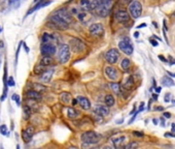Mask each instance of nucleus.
I'll return each instance as SVG.
<instances>
[{"label": "nucleus", "mask_w": 175, "mask_h": 149, "mask_svg": "<svg viewBox=\"0 0 175 149\" xmlns=\"http://www.w3.org/2000/svg\"><path fill=\"white\" fill-rule=\"evenodd\" d=\"M168 75H170L171 77H174V78H175V73H170V72H168Z\"/></svg>", "instance_id": "obj_46"}, {"label": "nucleus", "mask_w": 175, "mask_h": 149, "mask_svg": "<svg viewBox=\"0 0 175 149\" xmlns=\"http://www.w3.org/2000/svg\"><path fill=\"white\" fill-rule=\"evenodd\" d=\"M77 99H78V104L80 105V107H82V109L89 110V109L91 108L90 101H89L87 98H83V96H78Z\"/></svg>", "instance_id": "obj_19"}, {"label": "nucleus", "mask_w": 175, "mask_h": 149, "mask_svg": "<svg viewBox=\"0 0 175 149\" xmlns=\"http://www.w3.org/2000/svg\"><path fill=\"white\" fill-rule=\"evenodd\" d=\"M112 144L114 145V147L116 148H121V147H125V142H126V137L125 136H119V137L113 138L111 140Z\"/></svg>", "instance_id": "obj_16"}, {"label": "nucleus", "mask_w": 175, "mask_h": 149, "mask_svg": "<svg viewBox=\"0 0 175 149\" xmlns=\"http://www.w3.org/2000/svg\"><path fill=\"white\" fill-rule=\"evenodd\" d=\"M34 133H35L34 127H33V126H28L27 129H25L22 132V138H23V140H24L26 143L30 142V140L32 139V137L34 136Z\"/></svg>", "instance_id": "obj_10"}, {"label": "nucleus", "mask_w": 175, "mask_h": 149, "mask_svg": "<svg viewBox=\"0 0 175 149\" xmlns=\"http://www.w3.org/2000/svg\"><path fill=\"white\" fill-rule=\"evenodd\" d=\"M45 65H43L42 63H39V64H37L36 66L34 67V74H36V75H41L42 74L43 72H45Z\"/></svg>", "instance_id": "obj_25"}, {"label": "nucleus", "mask_w": 175, "mask_h": 149, "mask_svg": "<svg viewBox=\"0 0 175 149\" xmlns=\"http://www.w3.org/2000/svg\"><path fill=\"white\" fill-rule=\"evenodd\" d=\"M129 12L134 19L139 18L142 14V5L138 1H133L129 5Z\"/></svg>", "instance_id": "obj_4"}, {"label": "nucleus", "mask_w": 175, "mask_h": 149, "mask_svg": "<svg viewBox=\"0 0 175 149\" xmlns=\"http://www.w3.org/2000/svg\"><path fill=\"white\" fill-rule=\"evenodd\" d=\"M0 133H1V135H3V136H7V135H8L6 125H1V126H0Z\"/></svg>", "instance_id": "obj_33"}, {"label": "nucleus", "mask_w": 175, "mask_h": 149, "mask_svg": "<svg viewBox=\"0 0 175 149\" xmlns=\"http://www.w3.org/2000/svg\"><path fill=\"white\" fill-rule=\"evenodd\" d=\"M133 86H134V79H133L132 76H130V77L127 79L126 82H125L124 88H125V89H127V90H131L133 88Z\"/></svg>", "instance_id": "obj_23"}, {"label": "nucleus", "mask_w": 175, "mask_h": 149, "mask_svg": "<svg viewBox=\"0 0 175 149\" xmlns=\"http://www.w3.org/2000/svg\"><path fill=\"white\" fill-rule=\"evenodd\" d=\"M150 41V44H151V45H153V47H156V46H158V43H156V41L151 40V41Z\"/></svg>", "instance_id": "obj_40"}, {"label": "nucleus", "mask_w": 175, "mask_h": 149, "mask_svg": "<svg viewBox=\"0 0 175 149\" xmlns=\"http://www.w3.org/2000/svg\"><path fill=\"white\" fill-rule=\"evenodd\" d=\"M78 103V99L76 98V99H73V101H72V104L73 105H74V106H75V105H76Z\"/></svg>", "instance_id": "obj_45"}, {"label": "nucleus", "mask_w": 175, "mask_h": 149, "mask_svg": "<svg viewBox=\"0 0 175 149\" xmlns=\"http://www.w3.org/2000/svg\"><path fill=\"white\" fill-rule=\"evenodd\" d=\"M105 75L106 77L108 78V79L110 80H117V78H119V72H117L116 69H114V67L112 66H107L105 69Z\"/></svg>", "instance_id": "obj_12"}, {"label": "nucleus", "mask_w": 175, "mask_h": 149, "mask_svg": "<svg viewBox=\"0 0 175 149\" xmlns=\"http://www.w3.org/2000/svg\"><path fill=\"white\" fill-rule=\"evenodd\" d=\"M174 101H175V99H174Z\"/></svg>", "instance_id": "obj_53"}, {"label": "nucleus", "mask_w": 175, "mask_h": 149, "mask_svg": "<svg viewBox=\"0 0 175 149\" xmlns=\"http://www.w3.org/2000/svg\"><path fill=\"white\" fill-rule=\"evenodd\" d=\"M55 14H57L58 16H60V17H61L63 20L66 21L67 23H71V22H72V17H71V15H70L69 12H67V9H61L57 10V12H55Z\"/></svg>", "instance_id": "obj_15"}, {"label": "nucleus", "mask_w": 175, "mask_h": 149, "mask_svg": "<svg viewBox=\"0 0 175 149\" xmlns=\"http://www.w3.org/2000/svg\"><path fill=\"white\" fill-rule=\"evenodd\" d=\"M82 141L86 144H96L101 139V136L96 132H86L82 135Z\"/></svg>", "instance_id": "obj_3"}, {"label": "nucleus", "mask_w": 175, "mask_h": 149, "mask_svg": "<svg viewBox=\"0 0 175 149\" xmlns=\"http://www.w3.org/2000/svg\"><path fill=\"white\" fill-rule=\"evenodd\" d=\"M156 110H159V111H163V108H162V107H156Z\"/></svg>", "instance_id": "obj_48"}, {"label": "nucleus", "mask_w": 175, "mask_h": 149, "mask_svg": "<svg viewBox=\"0 0 175 149\" xmlns=\"http://www.w3.org/2000/svg\"><path fill=\"white\" fill-rule=\"evenodd\" d=\"M33 87H34V88H35V90H36V91H38V92H40V91H42V90H45V89H46V87H44V86L40 85V84H33Z\"/></svg>", "instance_id": "obj_32"}, {"label": "nucleus", "mask_w": 175, "mask_h": 149, "mask_svg": "<svg viewBox=\"0 0 175 149\" xmlns=\"http://www.w3.org/2000/svg\"><path fill=\"white\" fill-rule=\"evenodd\" d=\"M133 135H134V136H137V137H143V134H142V133L137 132V130H134V132H133Z\"/></svg>", "instance_id": "obj_37"}, {"label": "nucleus", "mask_w": 175, "mask_h": 149, "mask_svg": "<svg viewBox=\"0 0 175 149\" xmlns=\"http://www.w3.org/2000/svg\"><path fill=\"white\" fill-rule=\"evenodd\" d=\"M67 113H68V118H70V119H75L78 116V112L75 111V109H73V108H68Z\"/></svg>", "instance_id": "obj_27"}, {"label": "nucleus", "mask_w": 175, "mask_h": 149, "mask_svg": "<svg viewBox=\"0 0 175 149\" xmlns=\"http://www.w3.org/2000/svg\"><path fill=\"white\" fill-rule=\"evenodd\" d=\"M116 20L119 23H127L130 20V15L126 10H119L116 15Z\"/></svg>", "instance_id": "obj_11"}, {"label": "nucleus", "mask_w": 175, "mask_h": 149, "mask_svg": "<svg viewBox=\"0 0 175 149\" xmlns=\"http://www.w3.org/2000/svg\"><path fill=\"white\" fill-rule=\"evenodd\" d=\"M124 1V3H131V2H133V0H123Z\"/></svg>", "instance_id": "obj_43"}, {"label": "nucleus", "mask_w": 175, "mask_h": 149, "mask_svg": "<svg viewBox=\"0 0 175 149\" xmlns=\"http://www.w3.org/2000/svg\"><path fill=\"white\" fill-rule=\"evenodd\" d=\"M90 32L92 33L93 35H102L104 33V28L102 24H93L90 27Z\"/></svg>", "instance_id": "obj_13"}, {"label": "nucleus", "mask_w": 175, "mask_h": 149, "mask_svg": "<svg viewBox=\"0 0 175 149\" xmlns=\"http://www.w3.org/2000/svg\"><path fill=\"white\" fill-rule=\"evenodd\" d=\"M80 5H82V9L90 10L91 9V2L89 0H80Z\"/></svg>", "instance_id": "obj_30"}, {"label": "nucleus", "mask_w": 175, "mask_h": 149, "mask_svg": "<svg viewBox=\"0 0 175 149\" xmlns=\"http://www.w3.org/2000/svg\"><path fill=\"white\" fill-rule=\"evenodd\" d=\"M153 99H156V98H158V95H156V94H153Z\"/></svg>", "instance_id": "obj_49"}, {"label": "nucleus", "mask_w": 175, "mask_h": 149, "mask_svg": "<svg viewBox=\"0 0 175 149\" xmlns=\"http://www.w3.org/2000/svg\"><path fill=\"white\" fill-rule=\"evenodd\" d=\"M112 6V0H93L91 2V10L98 17H106Z\"/></svg>", "instance_id": "obj_1"}, {"label": "nucleus", "mask_w": 175, "mask_h": 149, "mask_svg": "<svg viewBox=\"0 0 175 149\" xmlns=\"http://www.w3.org/2000/svg\"><path fill=\"white\" fill-rule=\"evenodd\" d=\"M60 99H61V101L63 104H69L70 101H71L72 98L69 92H62L61 94H60Z\"/></svg>", "instance_id": "obj_21"}, {"label": "nucleus", "mask_w": 175, "mask_h": 149, "mask_svg": "<svg viewBox=\"0 0 175 149\" xmlns=\"http://www.w3.org/2000/svg\"><path fill=\"white\" fill-rule=\"evenodd\" d=\"M143 109H144V103H141V104H140V109H139V111H143Z\"/></svg>", "instance_id": "obj_42"}, {"label": "nucleus", "mask_w": 175, "mask_h": 149, "mask_svg": "<svg viewBox=\"0 0 175 149\" xmlns=\"http://www.w3.org/2000/svg\"><path fill=\"white\" fill-rule=\"evenodd\" d=\"M51 3H52L51 0H42V1H39V2H37V4H36L32 9H30L29 12H27V15H26V16L32 14V12H35V10H37V9H41V7L46 6V5H49V4H51Z\"/></svg>", "instance_id": "obj_18"}, {"label": "nucleus", "mask_w": 175, "mask_h": 149, "mask_svg": "<svg viewBox=\"0 0 175 149\" xmlns=\"http://www.w3.org/2000/svg\"><path fill=\"white\" fill-rule=\"evenodd\" d=\"M15 79H14V77H9L8 78V80H7V85L8 86H15Z\"/></svg>", "instance_id": "obj_35"}, {"label": "nucleus", "mask_w": 175, "mask_h": 149, "mask_svg": "<svg viewBox=\"0 0 175 149\" xmlns=\"http://www.w3.org/2000/svg\"><path fill=\"white\" fill-rule=\"evenodd\" d=\"M39 1H42V0H34L35 3H37V2H39Z\"/></svg>", "instance_id": "obj_51"}, {"label": "nucleus", "mask_w": 175, "mask_h": 149, "mask_svg": "<svg viewBox=\"0 0 175 149\" xmlns=\"http://www.w3.org/2000/svg\"><path fill=\"white\" fill-rule=\"evenodd\" d=\"M121 67L123 69V70L125 72H128L130 69H131V61H130L128 58H125L122 60V63H121Z\"/></svg>", "instance_id": "obj_22"}, {"label": "nucleus", "mask_w": 175, "mask_h": 149, "mask_svg": "<svg viewBox=\"0 0 175 149\" xmlns=\"http://www.w3.org/2000/svg\"><path fill=\"white\" fill-rule=\"evenodd\" d=\"M105 104L108 107H112L114 105V98L111 94H107L105 96Z\"/></svg>", "instance_id": "obj_28"}, {"label": "nucleus", "mask_w": 175, "mask_h": 149, "mask_svg": "<svg viewBox=\"0 0 175 149\" xmlns=\"http://www.w3.org/2000/svg\"><path fill=\"white\" fill-rule=\"evenodd\" d=\"M156 93H160L161 92V87H156Z\"/></svg>", "instance_id": "obj_44"}, {"label": "nucleus", "mask_w": 175, "mask_h": 149, "mask_svg": "<svg viewBox=\"0 0 175 149\" xmlns=\"http://www.w3.org/2000/svg\"><path fill=\"white\" fill-rule=\"evenodd\" d=\"M58 58L61 63H66L70 59V48L67 45H62L58 52Z\"/></svg>", "instance_id": "obj_5"}, {"label": "nucleus", "mask_w": 175, "mask_h": 149, "mask_svg": "<svg viewBox=\"0 0 175 149\" xmlns=\"http://www.w3.org/2000/svg\"><path fill=\"white\" fill-rule=\"evenodd\" d=\"M138 35H139V33H138V32H135V37H138Z\"/></svg>", "instance_id": "obj_50"}, {"label": "nucleus", "mask_w": 175, "mask_h": 149, "mask_svg": "<svg viewBox=\"0 0 175 149\" xmlns=\"http://www.w3.org/2000/svg\"><path fill=\"white\" fill-rule=\"evenodd\" d=\"M94 112L95 113H97L98 114V116H102V117H104V116H107V115L109 114V107L107 106H96L95 107V109H94Z\"/></svg>", "instance_id": "obj_14"}, {"label": "nucleus", "mask_w": 175, "mask_h": 149, "mask_svg": "<svg viewBox=\"0 0 175 149\" xmlns=\"http://www.w3.org/2000/svg\"><path fill=\"white\" fill-rule=\"evenodd\" d=\"M164 116H165L166 118H170V117H171V114L169 113V112H165V113H164Z\"/></svg>", "instance_id": "obj_39"}, {"label": "nucleus", "mask_w": 175, "mask_h": 149, "mask_svg": "<svg viewBox=\"0 0 175 149\" xmlns=\"http://www.w3.org/2000/svg\"><path fill=\"white\" fill-rule=\"evenodd\" d=\"M70 48L74 53H82L85 50V44L79 38H72L70 41Z\"/></svg>", "instance_id": "obj_7"}, {"label": "nucleus", "mask_w": 175, "mask_h": 149, "mask_svg": "<svg viewBox=\"0 0 175 149\" xmlns=\"http://www.w3.org/2000/svg\"><path fill=\"white\" fill-rule=\"evenodd\" d=\"M110 87H111V89L114 93L119 94V92H121V86H119V83H111Z\"/></svg>", "instance_id": "obj_31"}, {"label": "nucleus", "mask_w": 175, "mask_h": 149, "mask_svg": "<svg viewBox=\"0 0 175 149\" xmlns=\"http://www.w3.org/2000/svg\"><path fill=\"white\" fill-rule=\"evenodd\" d=\"M12 101H15L18 105H20V96L18 94H12Z\"/></svg>", "instance_id": "obj_36"}, {"label": "nucleus", "mask_w": 175, "mask_h": 149, "mask_svg": "<svg viewBox=\"0 0 175 149\" xmlns=\"http://www.w3.org/2000/svg\"><path fill=\"white\" fill-rule=\"evenodd\" d=\"M1 30H2V29H1V27H0V32H1Z\"/></svg>", "instance_id": "obj_52"}, {"label": "nucleus", "mask_w": 175, "mask_h": 149, "mask_svg": "<svg viewBox=\"0 0 175 149\" xmlns=\"http://www.w3.org/2000/svg\"><path fill=\"white\" fill-rule=\"evenodd\" d=\"M53 74H54V70L53 69H49V70H45L43 72L40 76V81L43 83H49V81L52 80L53 78Z\"/></svg>", "instance_id": "obj_17"}, {"label": "nucleus", "mask_w": 175, "mask_h": 149, "mask_svg": "<svg viewBox=\"0 0 175 149\" xmlns=\"http://www.w3.org/2000/svg\"><path fill=\"white\" fill-rule=\"evenodd\" d=\"M137 147H138V143H133V142L129 143L128 145L125 146L126 149H132V148H137Z\"/></svg>", "instance_id": "obj_34"}, {"label": "nucleus", "mask_w": 175, "mask_h": 149, "mask_svg": "<svg viewBox=\"0 0 175 149\" xmlns=\"http://www.w3.org/2000/svg\"><path fill=\"white\" fill-rule=\"evenodd\" d=\"M26 95H27L28 98L33 99V101H40V99H41V94L38 92V91H36V90H29V91H27Z\"/></svg>", "instance_id": "obj_20"}, {"label": "nucleus", "mask_w": 175, "mask_h": 149, "mask_svg": "<svg viewBox=\"0 0 175 149\" xmlns=\"http://www.w3.org/2000/svg\"><path fill=\"white\" fill-rule=\"evenodd\" d=\"M145 26H146V24H145V23H142V24H141V25H139V26H138V28H141V27H145Z\"/></svg>", "instance_id": "obj_47"}, {"label": "nucleus", "mask_w": 175, "mask_h": 149, "mask_svg": "<svg viewBox=\"0 0 175 149\" xmlns=\"http://www.w3.org/2000/svg\"><path fill=\"white\" fill-rule=\"evenodd\" d=\"M56 52V47L51 43H43L41 46V54L43 56H52Z\"/></svg>", "instance_id": "obj_9"}, {"label": "nucleus", "mask_w": 175, "mask_h": 149, "mask_svg": "<svg viewBox=\"0 0 175 149\" xmlns=\"http://www.w3.org/2000/svg\"><path fill=\"white\" fill-rule=\"evenodd\" d=\"M170 98H171L170 93H167V94L165 95V101H166V103H168V101H170Z\"/></svg>", "instance_id": "obj_38"}, {"label": "nucleus", "mask_w": 175, "mask_h": 149, "mask_svg": "<svg viewBox=\"0 0 175 149\" xmlns=\"http://www.w3.org/2000/svg\"><path fill=\"white\" fill-rule=\"evenodd\" d=\"M161 82H162V84H163L164 86H167V87H171V86H174L173 80H172L171 78H169V77H166V76L162 78Z\"/></svg>", "instance_id": "obj_24"}, {"label": "nucleus", "mask_w": 175, "mask_h": 149, "mask_svg": "<svg viewBox=\"0 0 175 149\" xmlns=\"http://www.w3.org/2000/svg\"><path fill=\"white\" fill-rule=\"evenodd\" d=\"M49 24L54 25V27L57 28V29L64 30V29H67V28H68L69 23H67L66 21L62 19L60 16L55 14L54 16H52V17L49 18Z\"/></svg>", "instance_id": "obj_2"}, {"label": "nucleus", "mask_w": 175, "mask_h": 149, "mask_svg": "<svg viewBox=\"0 0 175 149\" xmlns=\"http://www.w3.org/2000/svg\"><path fill=\"white\" fill-rule=\"evenodd\" d=\"M119 50H122L126 55H132L133 54V46L131 45V41H130L129 38H125L119 41Z\"/></svg>", "instance_id": "obj_6"}, {"label": "nucleus", "mask_w": 175, "mask_h": 149, "mask_svg": "<svg viewBox=\"0 0 175 149\" xmlns=\"http://www.w3.org/2000/svg\"><path fill=\"white\" fill-rule=\"evenodd\" d=\"M159 58H160L162 61H164V62H167V59H165V57L164 56H162V55H160V56H159Z\"/></svg>", "instance_id": "obj_41"}, {"label": "nucleus", "mask_w": 175, "mask_h": 149, "mask_svg": "<svg viewBox=\"0 0 175 149\" xmlns=\"http://www.w3.org/2000/svg\"><path fill=\"white\" fill-rule=\"evenodd\" d=\"M119 58V51H117L116 49L109 50V51L107 52L106 55H105L106 61L108 62V63H110V64L116 63Z\"/></svg>", "instance_id": "obj_8"}, {"label": "nucleus", "mask_w": 175, "mask_h": 149, "mask_svg": "<svg viewBox=\"0 0 175 149\" xmlns=\"http://www.w3.org/2000/svg\"><path fill=\"white\" fill-rule=\"evenodd\" d=\"M55 40V37L52 34H49V33H43L42 35V43H51Z\"/></svg>", "instance_id": "obj_29"}, {"label": "nucleus", "mask_w": 175, "mask_h": 149, "mask_svg": "<svg viewBox=\"0 0 175 149\" xmlns=\"http://www.w3.org/2000/svg\"><path fill=\"white\" fill-rule=\"evenodd\" d=\"M40 63H42L43 65H45V66H49V65L54 63V59L52 58L51 56H43V58L41 59Z\"/></svg>", "instance_id": "obj_26"}]
</instances>
